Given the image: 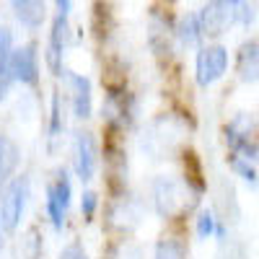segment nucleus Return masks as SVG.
Returning a JSON list of instances; mask_svg holds the SVG:
<instances>
[{
    "label": "nucleus",
    "instance_id": "nucleus-1",
    "mask_svg": "<svg viewBox=\"0 0 259 259\" xmlns=\"http://www.w3.org/2000/svg\"><path fill=\"white\" fill-rule=\"evenodd\" d=\"M202 189H197L187 177H174V174H161L153 179V210L163 221H179L194 212L200 202Z\"/></svg>",
    "mask_w": 259,
    "mask_h": 259
},
{
    "label": "nucleus",
    "instance_id": "nucleus-2",
    "mask_svg": "<svg viewBox=\"0 0 259 259\" xmlns=\"http://www.w3.org/2000/svg\"><path fill=\"white\" fill-rule=\"evenodd\" d=\"M223 143L228 153L244 158L249 163H259V119L251 112H236L223 124Z\"/></svg>",
    "mask_w": 259,
    "mask_h": 259
},
{
    "label": "nucleus",
    "instance_id": "nucleus-3",
    "mask_svg": "<svg viewBox=\"0 0 259 259\" xmlns=\"http://www.w3.org/2000/svg\"><path fill=\"white\" fill-rule=\"evenodd\" d=\"M184 130H187L184 119H179L177 114H161L148 124L145 135L140 140V148L150 158H166L179 148Z\"/></svg>",
    "mask_w": 259,
    "mask_h": 259
},
{
    "label": "nucleus",
    "instance_id": "nucleus-4",
    "mask_svg": "<svg viewBox=\"0 0 259 259\" xmlns=\"http://www.w3.org/2000/svg\"><path fill=\"white\" fill-rule=\"evenodd\" d=\"M70 11H73L70 0H57L55 3V16H52V26H50L47 47H45L47 68L55 75H62V70H65L62 57H65V50L70 45Z\"/></svg>",
    "mask_w": 259,
    "mask_h": 259
},
{
    "label": "nucleus",
    "instance_id": "nucleus-5",
    "mask_svg": "<svg viewBox=\"0 0 259 259\" xmlns=\"http://www.w3.org/2000/svg\"><path fill=\"white\" fill-rule=\"evenodd\" d=\"M31 197V182L26 174H18L3 192H0V228L6 233H13L21 228L24 212Z\"/></svg>",
    "mask_w": 259,
    "mask_h": 259
},
{
    "label": "nucleus",
    "instance_id": "nucleus-6",
    "mask_svg": "<svg viewBox=\"0 0 259 259\" xmlns=\"http://www.w3.org/2000/svg\"><path fill=\"white\" fill-rule=\"evenodd\" d=\"M228 65H231L228 47L221 41H207L194 55V83L200 89H210V85L226 78Z\"/></svg>",
    "mask_w": 259,
    "mask_h": 259
},
{
    "label": "nucleus",
    "instance_id": "nucleus-7",
    "mask_svg": "<svg viewBox=\"0 0 259 259\" xmlns=\"http://www.w3.org/2000/svg\"><path fill=\"white\" fill-rule=\"evenodd\" d=\"M73 202V182L68 168H57L55 179L47 184V197H45V212L47 221L55 231H62L68 223V212Z\"/></svg>",
    "mask_w": 259,
    "mask_h": 259
},
{
    "label": "nucleus",
    "instance_id": "nucleus-8",
    "mask_svg": "<svg viewBox=\"0 0 259 259\" xmlns=\"http://www.w3.org/2000/svg\"><path fill=\"white\" fill-rule=\"evenodd\" d=\"M140 114V101L135 94L124 89H109L104 96L101 117L112 130H130Z\"/></svg>",
    "mask_w": 259,
    "mask_h": 259
},
{
    "label": "nucleus",
    "instance_id": "nucleus-9",
    "mask_svg": "<svg viewBox=\"0 0 259 259\" xmlns=\"http://www.w3.org/2000/svg\"><path fill=\"white\" fill-rule=\"evenodd\" d=\"M70 153H73V171H75V177L83 184H89L96 177L99 163H101V150H99L96 135L89 133V130H75L73 140H70Z\"/></svg>",
    "mask_w": 259,
    "mask_h": 259
},
{
    "label": "nucleus",
    "instance_id": "nucleus-10",
    "mask_svg": "<svg viewBox=\"0 0 259 259\" xmlns=\"http://www.w3.org/2000/svg\"><path fill=\"white\" fill-rule=\"evenodd\" d=\"M143 215H145V207H143L138 194L122 192L112 200L109 210H106V223H109L112 231H117L122 236H130L143 223Z\"/></svg>",
    "mask_w": 259,
    "mask_h": 259
},
{
    "label": "nucleus",
    "instance_id": "nucleus-11",
    "mask_svg": "<svg viewBox=\"0 0 259 259\" xmlns=\"http://www.w3.org/2000/svg\"><path fill=\"white\" fill-rule=\"evenodd\" d=\"M62 85L68 91V104H70V114L75 119H89L94 114V85L83 73L75 70H62Z\"/></svg>",
    "mask_w": 259,
    "mask_h": 259
},
{
    "label": "nucleus",
    "instance_id": "nucleus-12",
    "mask_svg": "<svg viewBox=\"0 0 259 259\" xmlns=\"http://www.w3.org/2000/svg\"><path fill=\"white\" fill-rule=\"evenodd\" d=\"M197 16L205 39H221L223 34H228V29L236 26L233 0H210L197 11Z\"/></svg>",
    "mask_w": 259,
    "mask_h": 259
},
{
    "label": "nucleus",
    "instance_id": "nucleus-13",
    "mask_svg": "<svg viewBox=\"0 0 259 259\" xmlns=\"http://www.w3.org/2000/svg\"><path fill=\"white\" fill-rule=\"evenodd\" d=\"M8 73L16 83L21 85H34L39 83V75H41V65H39V47L34 41H26V45L16 47L13 57H11V65H8Z\"/></svg>",
    "mask_w": 259,
    "mask_h": 259
},
{
    "label": "nucleus",
    "instance_id": "nucleus-14",
    "mask_svg": "<svg viewBox=\"0 0 259 259\" xmlns=\"http://www.w3.org/2000/svg\"><path fill=\"white\" fill-rule=\"evenodd\" d=\"M236 78L246 85L259 83V39H244L236 50Z\"/></svg>",
    "mask_w": 259,
    "mask_h": 259
},
{
    "label": "nucleus",
    "instance_id": "nucleus-15",
    "mask_svg": "<svg viewBox=\"0 0 259 259\" xmlns=\"http://www.w3.org/2000/svg\"><path fill=\"white\" fill-rule=\"evenodd\" d=\"M18 163H21V148L11 135L0 133V192H3L18 174Z\"/></svg>",
    "mask_w": 259,
    "mask_h": 259
},
{
    "label": "nucleus",
    "instance_id": "nucleus-16",
    "mask_svg": "<svg viewBox=\"0 0 259 259\" xmlns=\"http://www.w3.org/2000/svg\"><path fill=\"white\" fill-rule=\"evenodd\" d=\"M11 8L18 26H24L29 31H39L41 24L47 21V6L39 3V0H13Z\"/></svg>",
    "mask_w": 259,
    "mask_h": 259
},
{
    "label": "nucleus",
    "instance_id": "nucleus-17",
    "mask_svg": "<svg viewBox=\"0 0 259 259\" xmlns=\"http://www.w3.org/2000/svg\"><path fill=\"white\" fill-rule=\"evenodd\" d=\"M174 39H177V45L184 47V50H192V47H202V26H200V16L197 11L194 13H184L177 18V24H174Z\"/></svg>",
    "mask_w": 259,
    "mask_h": 259
},
{
    "label": "nucleus",
    "instance_id": "nucleus-18",
    "mask_svg": "<svg viewBox=\"0 0 259 259\" xmlns=\"http://www.w3.org/2000/svg\"><path fill=\"white\" fill-rule=\"evenodd\" d=\"M174 24H177V21H174ZM174 24L168 21V16H161L156 11L150 13V47H153L158 55H168L171 39H174Z\"/></svg>",
    "mask_w": 259,
    "mask_h": 259
},
{
    "label": "nucleus",
    "instance_id": "nucleus-19",
    "mask_svg": "<svg viewBox=\"0 0 259 259\" xmlns=\"http://www.w3.org/2000/svg\"><path fill=\"white\" fill-rule=\"evenodd\" d=\"M218 228H221V221H218V215H215V210L202 207L197 212V218H194V236H197L200 241H207L212 236H218Z\"/></svg>",
    "mask_w": 259,
    "mask_h": 259
},
{
    "label": "nucleus",
    "instance_id": "nucleus-20",
    "mask_svg": "<svg viewBox=\"0 0 259 259\" xmlns=\"http://www.w3.org/2000/svg\"><path fill=\"white\" fill-rule=\"evenodd\" d=\"M153 259H189V249H187L184 241L171 239V236H163V239L156 241Z\"/></svg>",
    "mask_w": 259,
    "mask_h": 259
},
{
    "label": "nucleus",
    "instance_id": "nucleus-21",
    "mask_svg": "<svg viewBox=\"0 0 259 259\" xmlns=\"http://www.w3.org/2000/svg\"><path fill=\"white\" fill-rule=\"evenodd\" d=\"M228 166L236 177H239L246 187H259V171H256V163H249L244 158H236V156H228Z\"/></svg>",
    "mask_w": 259,
    "mask_h": 259
},
{
    "label": "nucleus",
    "instance_id": "nucleus-22",
    "mask_svg": "<svg viewBox=\"0 0 259 259\" xmlns=\"http://www.w3.org/2000/svg\"><path fill=\"white\" fill-rule=\"evenodd\" d=\"M65 130V117H62V99L60 94H52V106H50V124H47V135H50V143L60 140Z\"/></svg>",
    "mask_w": 259,
    "mask_h": 259
},
{
    "label": "nucleus",
    "instance_id": "nucleus-23",
    "mask_svg": "<svg viewBox=\"0 0 259 259\" xmlns=\"http://www.w3.org/2000/svg\"><path fill=\"white\" fill-rule=\"evenodd\" d=\"M233 8H236V26H244V29H249L259 16L256 6L246 3V0H233Z\"/></svg>",
    "mask_w": 259,
    "mask_h": 259
},
{
    "label": "nucleus",
    "instance_id": "nucleus-24",
    "mask_svg": "<svg viewBox=\"0 0 259 259\" xmlns=\"http://www.w3.org/2000/svg\"><path fill=\"white\" fill-rule=\"evenodd\" d=\"M112 259H143V251H140L138 244L122 239V241L112 249Z\"/></svg>",
    "mask_w": 259,
    "mask_h": 259
},
{
    "label": "nucleus",
    "instance_id": "nucleus-25",
    "mask_svg": "<svg viewBox=\"0 0 259 259\" xmlns=\"http://www.w3.org/2000/svg\"><path fill=\"white\" fill-rule=\"evenodd\" d=\"M96 210H99V194L91 192V189H85L83 197H80V215H83L85 221H94Z\"/></svg>",
    "mask_w": 259,
    "mask_h": 259
},
{
    "label": "nucleus",
    "instance_id": "nucleus-26",
    "mask_svg": "<svg viewBox=\"0 0 259 259\" xmlns=\"http://www.w3.org/2000/svg\"><path fill=\"white\" fill-rule=\"evenodd\" d=\"M57 259H89V251L83 249L80 241H70V244H65L57 254Z\"/></svg>",
    "mask_w": 259,
    "mask_h": 259
},
{
    "label": "nucleus",
    "instance_id": "nucleus-27",
    "mask_svg": "<svg viewBox=\"0 0 259 259\" xmlns=\"http://www.w3.org/2000/svg\"><path fill=\"white\" fill-rule=\"evenodd\" d=\"M0 231H3V228H0Z\"/></svg>",
    "mask_w": 259,
    "mask_h": 259
}]
</instances>
